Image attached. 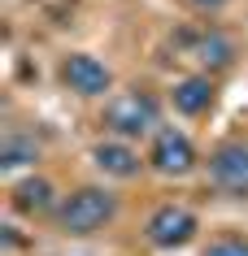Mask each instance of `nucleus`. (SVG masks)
Masks as SVG:
<instances>
[{
    "label": "nucleus",
    "instance_id": "f8f14e48",
    "mask_svg": "<svg viewBox=\"0 0 248 256\" xmlns=\"http://www.w3.org/2000/svg\"><path fill=\"white\" fill-rule=\"evenodd\" d=\"M205 256H248V239H213Z\"/></svg>",
    "mask_w": 248,
    "mask_h": 256
},
{
    "label": "nucleus",
    "instance_id": "6e6552de",
    "mask_svg": "<svg viewBox=\"0 0 248 256\" xmlns=\"http://www.w3.org/2000/svg\"><path fill=\"white\" fill-rule=\"evenodd\" d=\"M174 108L179 113H187V118H196V113H205L209 104H213V82L209 78H183L179 87H174Z\"/></svg>",
    "mask_w": 248,
    "mask_h": 256
},
{
    "label": "nucleus",
    "instance_id": "1a4fd4ad",
    "mask_svg": "<svg viewBox=\"0 0 248 256\" xmlns=\"http://www.w3.org/2000/svg\"><path fill=\"white\" fill-rule=\"evenodd\" d=\"M14 204L22 213H48V208H53V187H48L44 178H27V182L14 191Z\"/></svg>",
    "mask_w": 248,
    "mask_h": 256
},
{
    "label": "nucleus",
    "instance_id": "39448f33",
    "mask_svg": "<svg viewBox=\"0 0 248 256\" xmlns=\"http://www.w3.org/2000/svg\"><path fill=\"white\" fill-rule=\"evenodd\" d=\"M152 170L165 178H183L187 170L196 165V148H192V139L183 135V130H161L157 135V144H152Z\"/></svg>",
    "mask_w": 248,
    "mask_h": 256
},
{
    "label": "nucleus",
    "instance_id": "7ed1b4c3",
    "mask_svg": "<svg viewBox=\"0 0 248 256\" xmlns=\"http://www.w3.org/2000/svg\"><path fill=\"white\" fill-rule=\"evenodd\" d=\"M144 230H148L152 248H183V243L196 234V213H187L183 204H161V208L148 217Z\"/></svg>",
    "mask_w": 248,
    "mask_h": 256
},
{
    "label": "nucleus",
    "instance_id": "9b49d317",
    "mask_svg": "<svg viewBox=\"0 0 248 256\" xmlns=\"http://www.w3.org/2000/svg\"><path fill=\"white\" fill-rule=\"evenodd\" d=\"M35 156H40V148H35L31 139H5V144H0V165H5V170L31 165Z\"/></svg>",
    "mask_w": 248,
    "mask_h": 256
},
{
    "label": "nucleus",
    "instance_id": "423d86ee",
    "mask_svg": "<svg viewBox=\"0 0 248 256\" xmlns=\"http://www.w3.org/2000/svg\"><path fill=\"white\" fill-rule=\"evenodd\" d=\"M209 178L231 196H248V148L244 144H222L209 156Z\"/></svg>",
    "mask_w": 248,
    "mask_h": 256
},
{
    "label": "nucleus",
    "instance_id": "9d476101",
    "mask_svg": "<svg viewBox=\"0 0 248 256\" xmlns=\"http://www.w3.org/2000/svg\"><path fill=\"white\" fill-rule=\"evenodd\" d=\"M192 56L200 66H209V70H222V66H231L235 48H231V40H222V35H200L196 48H192Z\"/></svg>",
    "mask_w": 248,
    "mask_h": 256
},
{
    "label": "nucleus",
    "instance_id": "20e7f679",
    "mask_svg": "<svg viewBox=\"0 0 248 256\" xmlns=\"http://www.w3.org/2000/svg\"><path fill=\"white\" fill-rule=\"evenodd\" d=\"M61 82H66L70 92H79V96H105L109 82H113V74L105 70V61H96V56L70 52L66 61H61Z\"/></svg>",
    "mask_w": 248,
    "mask_h": 256
},
{
    "label": "nucleus",
    "instance_id": "f257e3e1",
    "mask_svg": "<svg viewBox=\"0 0 248 256\" xmlns=\"http://www.w3.org/2000/svg\"><path fill=\"white\" fill-rule=\"evenodd\" d=\"M113 213H118V200L105 187H79L61 204L57 226L66 230V234H96L105 222H113Z\"/></svg>",
    "mask_w": 248,
    "mask_h": 256
},
{
    "label": "nucleus",
    "instance_id": "ddd939ff",
    "mask_svg": "<svg viewBox=\"0 0 248 256\" xmlns=\"http://www.w3.org/2000/svg\"><path fill=\"white\" fill-rule=\"evenodd\" d=\"M196 9H222V4H226V0H192Z\"/></svg>",
    "mask_w": 248,
    "mask_h": 256
},
{
    "label": "nucleus",
    "instance_id": "f03ea898",
    "mask_svg": "<svg viewBox=\"0 0 248 256\" xmlns=\"http://www.w3.org/2000/svg\"><path fill=\"white\" fill-rule=\"evenodd\" d=\"M105 126H109L113 135H122V139L148 135L152 126H157V100H152V96H144V92L118 96V100H109V104H105Z\"/></svg>",
    "mask_w": 248,
    "mask_h": 256
},
{
    "label": "nucleus",
    "instance_id": "0eeeda50",
    "mask_svg": "<svg viewBox=\"0 0 248 256\" xmlns=\"http://www.w3.org/2000/svg\"><path fill=\"white\" fill-rule=\"evenodd\" d=\"M92 161H96L105 174H113V178H135L139 174V152L131 148V144H118V139L96 144V148H92Z\"/></svg>",
    "mask_w": 248,
    "mask_h": 256
}]
</instances>
